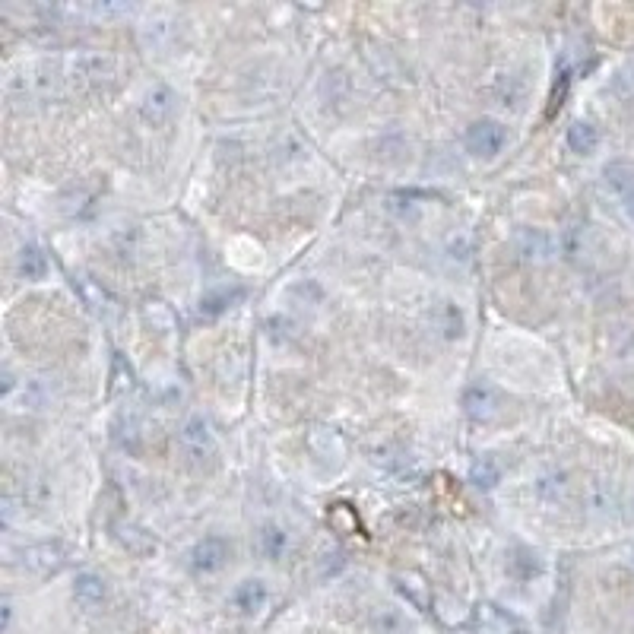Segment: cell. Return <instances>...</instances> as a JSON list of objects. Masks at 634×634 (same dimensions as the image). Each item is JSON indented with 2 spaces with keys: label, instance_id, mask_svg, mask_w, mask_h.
Segmentation results:
<instances>
[{
  "label": "cell",
  "instance_id": "obj_22",
  "mask_svg": "<svg viewBox=\"0 0 634 634\" xmlns=\"http://www.w3.org/2000/svg\"><path fill=\"white\" fill-rule=\"evenodd\" d=\"M543 558H539L533 549H524V546H520V549H514V555H511V574L517 577V581H533V577H539V574H543Z\"/></svg>",
  "mask_w": 634,
  "mask_h": 634
},
{
  "label": "cell",
  "instance_id": "obj_15",
  "mask_svg": "<svg viewBox=\"0 0 634 634\" xmlns=\"http://www.w3.org/2000/svg\"><path fill=\"white\" fill-rule=\"evenodd\" d=\"M267 584L260 581V577H248V581H241L232 593V603L245 612V615H257L260 609L267 606Z\"/></svg>",
  "mask_w": 634,
  "mask_h": 634
},
{
  "label": "cell",
  "instance_id": "obj_6",
  "mask_svg": "<svg viewBox=\"0 0 634 634\" xmlns=\"http://www.w3.org/2000/svg\"><path fill=\"white\" fill-rule=\"evenodd\" d=\"M140 42L146 51L156 54H172L181 45V20L169 13H156L149 16L146 26L140 29Z\"/></svg>",
  "mask_w": 634,
  "mask_h": 634
},
{
  "label": "cell",
  "instance_id": "obj_11",
  "mask_svg": "<svg viewBox=\"0 0 634 634\" xmlns=\"http://www.w3.org/2000/svg\"><path fill=\"white\" fill-rule=\"evenodd\" d=\"M533 492H536V498L543 501L546 508H558V505H565L568 495H571L568 473H565V470H549V473H543V476H536Z\"/></svg>",
  "mask_w": 634,
  "mask_h": 634
},
{
  "label": "cell",
  "instance_id": "obj_21",
  "mask_svg": "<svg viewBox=\"0 0 634 634\" xmlns=\"http://www.w3.org/2000/svg\"><path fill=\"white\" fill-rule=\"evenodd\" d=\"M289 549V533L283 527H276V524H264L257 533V552L270 558V562H276V558H283Z\"/></svg>",
  "mask_w": 634,
  "mask_h": 634
},
{
  "label": "cell",
  "instance_id": "obj_10",
  "mask_svg": "<svg viewBox=\"0 0 634 634\" xmlns=\"http://www.w3.org/2000/svg\"><path fill=\"white\" fill-rule=\"evenodd\" d=\"M606 191L622 203V210L634 219V165L631 162H609L603 169Z\"/></svg>",
  "mask_w": 634,
  "mask_h": 634
},
{
  "label": "cell",
  "instance_id": "obj_1",
  "mask_svg": "<svg viewBox=\"0 0 634 634\" xmlns=\"http://www.w3.org/2000/svg\"><path fill=\"white\" fill-rule=\"evenodd\" d=\"M54 67H58L64 86H70V89H99L118 77L115 58H111V54H102V51H89V48L67 51Z\"/></svg>",
  "mask_w": 634,
  "mask_h": 634
},
{
  "label": "cell",
  "instance_id": "obj_13",
  "mask_svg": "<svg viewBox=\"0 0 634 634\" xmlns=\"http://www.w3.org/2000/svg\"><path fill=\"white\" fill-rule=\"evenodd\" d=\"M593 226H587V222H577V226L565 229L562 238H558V251H562L568 260H587L590 251H593Z\"/></svg>",
  "mask_w": 634,
  "mask_h": 634
},
{
  "label": "cell",
  "instance_id": "obj_19",
  "mask_svg": "<svg viewBox=\"0 0 634 634\" xmlns=\"http://www.w3.org/2000/svg\"><path fill=\"white\" fill-rule=\"evenodd\" d=\"M565 140H568V149H571V153H577V156H590L593 149L600 146V130H596L593 121H574V124L568 127Z\"/></svg>",
  "mask_w": 634,
  "mask_h": 634
},
{
  "label": "cell",
  "instance_id": "obj_16",
  "mask_svg": "<svg viewBox=\"0 0 634 634\" xmlns=\"http://www.w3.org/2000/svg\"><path fill=\"white\" fill-rule=\"evenodd\" d=\"M115 536H118V543L130 552V555H137V558H146V555H153L159 546H156V539L153 533H146L143 527L137 524H115Z\"/></svg>",
  "mask_w": 634,
  "mask_h": 634
},
{
  "label": "cell",
  "instance_id": "obj_29",
  "mask_svg": "<svg viewBox=\"0 0 634 634\" xmlns=\"http://www.w3.org/2000/svg\"><path fill=\"white\" fill-rule=\"evenodd\" d=\"M628 568H631V574H634V549L628 552Z\"/></svg>",
  "mask_w": 634,
  "mask_h": 634
},
{
  "label": "cell",
  "instance_id": "obj_4",
  "mask_svg": "<svg viewBox=\"0 0 634 634\" xmlns=\"http://www.w3.org/2000/svg\"><path fill=\"white\" fill-rule=\"evenodd\" d=\"M514 254L524 260V264H549V260L558 254V238L546 229H533V226H524L514 232Z\"/></svg>",
  "mask_w": 634,
  "mask_h": 634
},
{
  "label": "cell",
  "instance_id": "obj_30",
  "mask_svg": "<svg viewBox=\"0 0 634 634\" xmlns=\"http://www.w3.org/2000/svg\"><path fill=\"white\" fill-rule=\"evenodd\" d=\"M631 517H634V495H631Z\"/></svg>",
  "mask_w": 634,
  "mask_h": 634
},
{
  "label": "cell",
  "instance_id": "obj_23",
  "mask_svg": "<svg viewBox=\"0 0 634 634\" xmlns=\"http://www.w3.org/2000/svg\"><path fill=\"white\" fill-rule=\"evenodd\" d=\"M409 631H413V625L403 619V612L390 609V606L371 615V634H409Z\"/></svg>",
  "mask_w": 634,
  "mask_h": 634
},
{
  "label": "cell",
  "instance_id": "obj_20",
  "mask_svg": "<svg viewBox=\"0 0 634 634\" xmlns=\"http://www.w3.org/2000/svg\"><path fill=\"white\" fill-rule=\"evenodd\" d=\"M16 270H20L23 279L29 283H39V279L48 276V257L39 245H23L20 257H16Z\"/></svg>",
  "mask_w": 634,
  "mask_h": 634
},
{
  "label": "cell",
  "instance_id": "obj_25",
  "mask_svg": "<svg viewBox=\"0 0 634 634\" xmlns=\"http://www.w3.org/2000/svg\"><path fill=\"white\" fill-rule=\"evenodd\" d=\"M241 298V289H219L200 298V317H219L222 311H229L232 302Z\"/></svg>",
  "mask_w": 634,
  "mask_h": 634
},
{
  "label": "cell",
  "instance_id": "obj_18",
  "mask_svg": "<svg viewBox=\"0 0 634 634\" xmlns=\"http://www.w3.org/2000/svg\"><path fill=\"white\" fill-rule=\"evenodd\" d=\"M476 619H479L482 634H514V631H520V625H517L514 615L501 612V609L492 606V603H482L479 612H476Z\"/></svg>",
  "mask_w": 634,
  "mask_h": 634
},
{
  "label": "cell",
  "instance_id": "obj_27",
  "mask_svg": "<svg viewBox=\"0 0 634 634\" xmlns=\"http://www.w3.org/2000/svg\"><path fill=\"white\" fill-rule=\"evenodd\" d=\"M89 16H96V20H124V16L134 13V7L130 4H92L86 7Z\"/></svg>",
  "mask_w": 634,
  "mask_h": 634
},
{
  "label": "cell",
  "instance_id": "obj_9",
  "mask_svg": "<svg viewBox=\"0 0 634 634\" xmlns=\"http://www.w3.org/2000/svg\"><path fill=\"white\" fill-rule=\"evenodd\" d=\"M178 111V92L165 83H153L140 99V115L149 124H165Z\"/></svg>",
  "mask_w": 634,
  "mask_h": 634
},
{
  "label": "cell",
  "instance_id": "obj_5",
  "mask_svg": "<svg viewBox=\"0 0 634 634\" xmlns=\"http://www.w3.org/2000/svg\"><path fill=\"white\" fill-rule=\"evenodd\" d=\"M508 143V130L501 121L495 118H479L473 121L470 127H466V149H470L473 156L479 159H492L498 156L501 149H505Z\"/></svg>",
  "mask_w": 634,
  "mask_h": 634
},
{
  "label": "cell",
  "instance_id": "obj_14",
  "mask_svg": "<svg viewBox=\"0 0 634 634\" xmlns=\"http://www.w3.org/2000/svg\"><path fill=\"white\" fill-rule=\"evenodd\" d=\"M105 596H108V587L99 574H92V571L77 574V581H73V600H77L83 609H99L105 603Z\"/></svg>",
  "mask_w": 634,
  "mask_h": 634
},
{
  "label": "cell",
  "instance_id": "obj_7",
  "mask_svg": "<svg viewBox=\"0 0 634 634\" xmlns=\"http://www.w3.org/2000/svg\"><path fill=\"white\" fill-rule=\"evenodd\" d=\"M460 406H463V413L466 419H473V422H492L501 416V397H498V390L486 381H476L463 390V397H460Z\"/></svg>",
  "mask_w": 634,
  "mask_h": 634
},
{
  "label": "cell",
  "instance_id": "obj_12",
  "mask_svg": "<svg viewBox=\"0 0 634 634\" xmlns=\"http://www.w3.org/2000/svg\"><path fill=\"white\" fill-rule=\"evenodd\" d=\"M67 562V552L61 543H39V546H29L23 552V568L35 571V574H51L58 571Z\"/></svg>",
  "mask_w": 634,
  "mask_h": 634
},
{
  "label": "cell",
  "instance_id": "obj_28",
  "mask_svg": "<svg viewBox=\"0 0 634 634\" xmlns=\"http://www.w3.org/2000/svg\"><path fill=\"white\" fill-rule=\"evenodd\" d=\"M10 394H13V375L4 371V397H10Z\"/></svg>",
  "mask_w": 634,
  "mask_h": 634
},
{
  "label": "cell",
  "instance_id": "obj_17",
  "mask_svg": "<svg viewBox=\"0 0 634 634\" xmlns=\"http://www.w3.org/2000/svg\"><path fill=\"white\" fill-rule=\"evenodd\" d=\"M587 511H590V517H600V520L615 517V511H619V498H615L609 482L596 479L593 486L587 489Z\"/></svg>",
  "mask_w": 634,
  "mask_h": 634
},
{
  "label": "cell",
  "instance_id": "obj_2",
  "mask_svg": "<svg viewBox=\"0 0 634 634\" xmlns=\"http://www.w3.org/2000/svg\"><path fill=\"white\" fill-rule=\"evenodd\" d=\"M61 73L54 64H29L23 70H16L7 77V92L16 102H48L51 96H58Z\"/></svg>",
  "mask_w": 634,
  "mask_h": 634
},
{
  "label": "cell",
  "instance_id": "obj_24",
  "mask_svg": "<svg viewBox=\"0 0 634 634\" xmlns=\"http://www.w3.org/2000/svg\"><path fill=\"white\" fill-rule=\"evenodd\" d=\"M470 482H473L476 489H482V492H492L498 482H501V466L492 457H479L470 466Z\"/></svg>",
  "mask_w": 634,
  "mask_h": 634
},
{
  "label": "cell",
  "instance_id": "obj_26",
  "mask_svg": "<svg viewBox=\"0 0 634 634\" xmlns=\"http://www.w3.org/2000/svg\"><path fill=\"white\" fill-rule=\"evenodd\" d=\"M609 92L619 99H634V61L615 70V77L609 80Z\"/></svg>",
  "mask_w": 634,
  "mask_h": 634
},
{
  "label": "cell",
  "instance_id": "obj_3",
  "mask_svg": "<svg viewBox=\"0 0 634 634\" xmlns=\"http://www.w3.org/2000/svg\"><path fill=\"white\" fill-rule=\"evenodd\" d=\"M178 447L181 454L188 457V463L194 466H210L216 460V435H213V425L203 419V416H188L178 432Z\"/></svg>",
  "mask_w": 634,
  "mask_h": 634
},
{
  "label": "cell",
  "instance_id": "obj_8",
  "mask_svg": "<svg viewBox=\"0 0 634 634\" xmlns=\"http://www.w3.org/2000/svg\"><path fill=\"white\" fill-rule=\"evenodd\" d=\"M229 555H232V546L222 536H203L191 549V568L197 574H216L229 565Z\"/></svg>",
  "mask_w": 634,
  "mask_h": 634
}]
</instances>
